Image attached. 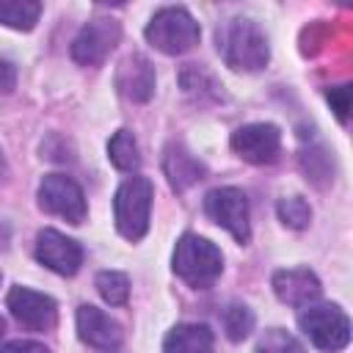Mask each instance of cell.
<instances>
[{
	"label": "cell",
	"instance_id": "6da1fadb",
	"mask_svg": "<svg viewBox=\"0 0 353 353\" xmlns=\"http://www.w3.org/2000/svg\"><path fill=\"white\" fill-rule=\"evenodd\" d=\"M215 41H218V52L226 61V66L237 72H259L270 61L268 36L259 30L254 19L234 17L223 22L215 33Z\"/></svg>",
	"mask_w": 353,
	"mask_h": 353
},
{
	"label": "cell",
	"instance_id": "7a4b0ae2",
	"mask_svg": "<svg viewBox=\"0 0 353 353\" xmlns=\"http://www.w3.org/2000/svg\"><path fill=\"white\" fill-rule=\"evenodd\" d=\"M171 265L185 284H190L193 290H207L215 284V279L223 270V254L215 243L199 234H182L176 240Z\"/></svg>",
	"mask_w": 353,
	"mask_h": 353
},
{
	"label": "cell",
	"instance_id": "3957f363",
	"mask_svg": "<svg viewBox=\"0 0 353 353\" xmlns=\"http://www.w3.org/2000/svg\"><path fill=\"white\" fill-rule=\"evenodd\" d=\"M152 196H154V188L146 176H130L119 185V190L113 196V218H116V229L124 240L135 243L146 234Z\"/></svg>",
	"mask_w": 353,
	"mask_h": 353
},
{
	"label": "cell",
	"instance_id": "277c9868",
	"mask_svg": "<svg viewBox=\"0 0 353 353\" xmlns=\"http://www.w3.org/2000/svg\"><path fill=\"white\" fill-rule=\"evenodd\" d=\"M143 36L154 50H160L165 55H182V52H188L199 44L201 30H199V22L190 17L188 8L168 6V8H160L152 17Z\"/></svg>",
	"mask_w": 353,
	"mask_h": 353
},
{
	"label": "cell",
	"instance_id": "5b68a950",
	"mask_svg": "<svg viewBox=\"0 0 353 353\" xmlns=\"http://www.w3.org/2000/svg\"><path fill=\"white\" fill-rule=\"evenodd\" d=\"M298 325L312 339V345L325 353H339L350 342V320L334 303L303 306V312L298 314Z\"/></svg>",
	"mask_w": 353,
	"mask_h": 353
},
{
	"label": "cell",
	"instance_id": "8992f818",
	"mask_svg": "<svg viewBox=\"0 0 353 353\" xmlns=\"http://www.w3.org/2000/svg\"><path fill=\"white\" fill-rule=\"evenodd\" d=\"M204 212L210 221L223 226L237 243L251 240V223H248V199L237 188H215L204 196Z\"/></svg>",
	"mask_w": 353,
	"mask_h": 353
},
{
	"label": "cell",
	"instance_id": "52a82bcc",
	"mask_svg": "<svg viewBox=\"0 0 353 353\" xmlns=\"http://www.w3.org/2000/svg\"><path fill=\"white\" fill-rule=\"evenodd\" d=\"M121 39V25L110 17H97L80 28L72 41V58L80 66H99Z\"/></svg>",
	"mask_w": 353,
	"mask_h": 353
},
{
	"label": "cell",
	"instance_id": "ba28073f",
	"mask_svg": "<svg viewBox=\"0 0 353 353\" xmlns=\"http://www.w3.org/2000/svg\"><path fill=\"white\" fill-rule=\"evenodd\" d=\"M39 204L41 210L66 218L69 223H83L85 221V196L80 185L66 176V174H47L39 185Z\"/></svg>",
	"mask_w": 353,
	"mask_h": 353
},
{
	"label": "cell",
	"instance_id": "9c48e42d",
	"mask_svg": "<svg viewBox=\"0 0 353 353\" xmlns=\"http://www.w3.org/2000/svg\"><path fill=\"white\" fill-rule=\"evenodd\" d=\"M232 149L254 165H268L279 157L281 152V130L276 124L268 121H256V124H245L240 130H234L232 135Z\"/></svg>",
	"mask_w": 353,
	"mask_h": 353
},
{
	"label": "cell",
	"instance_id": "30bf717a",
	"mask_svg": "<svg viewBox=\"0 0 353 353\" xmlns=\"http://www.w3.org/2000/svg\"><path fill=\"white\" fill-rule=\"evenodd\" d=\"M36 259L61 276H74L83 265V248L58 229H41L36 237Z\"/></svg>",
	"mask_w": 353,
	"mask_h": 353
},
{
	"label": "cell",
	"instance_id": "8fae6325",
	"mask_svg": "<svg viewBox=\"0 0 353 353\" xmlns=\"http://www.w3.org/2000/svg\"><path fill=\"white\" fill-rule=\"evenodd\" d=\"M8 309L22 325L33 331H50L58 323V303L50 295L28 287H14L8 292Z\"/></svg>",
	"mask_w": 353,
	"mask_h": 353
},
{
	"label": "cell",
	"instance_id": "7c38bea8",
	"mask_svg": "<svg viewBox=\"0 0 353 353\" xmlns=\"http://www.w3.org/2000/svg\"><path fill=\"white\" fill-rule=\"evenodd\" d=\"M273 292L281 303L287 306H312L317 303L323 287H320V279L306 270V268H290V270H279L273 276Z\"/></svg>",
	"mask_w": 353,
	"mask_h": 353
},
{
	"label": "cell",
	"instance_id": "4fadbf2b",
	"mask_svg": "<svg viewBox=\"0 0 353 353\" xmlns=\"http://www.w3.org/2000/svg\"><path fill=\"white\" fill-rule=\"evenodd\" d=\"M77 336L97 350H116L121 345V325L102 309L83 303L77 309Z\"/></svg>",
	"mask_w": 353,
	"mask_h": 353
},
{
	"label": "cell",
	"instance_id": "5bb4252c",
	"mask_svg": "<svg viewBox=\"0 0 353 353\" xmlns=\"http://www.w3.org/2000/svg\"><path fill=\"white\" fill-rule=\"evenodd\" d=\"M116 88L132 102H149L154 94V66L149 63V58L138 52L127 55L116 72Z\"/></svg>",
	"mask_w": 353,
	"mask_h": 353
},
{
	"label": "cell",
	"instance_id": "9a60e30c",
	"mask_svg": "<svg viewBox=\"0 0 353 353\" xmlns=\"http://www.w3.org/2000/svg\"><path fill=\"white\" fill-rule=\"evenodd\" d=\"M163 168H165V176H168L174 190H188L190 185H196L207 174V168L182 146H168L165 149Z\"/></svg>",
	"mask_w": 353,
	"mask_h": 353
},
{
	"label": "cell",
	"instance_id": "2e32d148",
	"mask_svg": "<svg viewBox=\"0 0 353 353\" xmlns=\"http://www.w3.org/2000/svg\"><path fill=\"white\" fill-rule=\"evenodd\" d=\"M163 353H212V331L204 323L174 325L163 339Z\"/></svg>",
	"mask_w": 353,
	"mask_h": 353
},
{
	"label": "cell",
	"instance_id": "e0dca14e",
	"mask_svg": "<svg viewBox=\"0 0 353 353\" xmlns=\"http://www.w3.org/2000/svg\"><path fill=\"white\" fill-rule=\"evenodd\" d=\"M108 157L110 163L119 168V171H138L141 168V152H138V143L132 138L130 130H119L110 141H108Z\"/></svg>",
	"mask_w": 353,
	"mask_h": 353
},
{
	"label": "cell",
	"instance_id": "ac0fdd59",
	"mask_svg": "<svg viewBox=\"0 0 353 353\" xmlns=\"http://www.w3.org/2000/svg\"><path fill=\"white\" fill-rule=\"evenodd\" d=\"M41 3L36 0H0V22L14 30H30L39 22Z\"/></svg>",
	"mask_w": 353,
	"mask_h": 353
},
{
	"label": "cell",
	"instance_id": "d6986e66",
	"mask_svg": "<svg viewBox=\"0 0 353 353\" xmlns=\"http://www.w3.org/2000/svg\"><path fill=\"white\" fill-rule=\"evenodd\" d=\"M182 88L188 91V94H196L199 99H204V97H212V99H218L221 97V85L215 83V77L204 69V66H199V63H188L185 69H182Z\"/></svg>",
	"mask_w": 353,
	"mask_h": 353
},
{
	"label": "cell",
	"instance_id": "ffe728a7",
	"mask_svg": "<svg viewBox=\"0 0 353 353\" xmlns=\"http://www.w3.org/2000/svg\"><path fill=\"white\" fill-rule=\"evenodd\" d=\"M97 290L110 306H124L130 298V279L119 270H102L97 273Z\"/></svg>",
	"mask_w": 353,
	"mask_h": 353
},
{
	"label": "cell",
	"instance_id": "44dd1931",
	"mask_svg": "<svg viewBox=\"0 0 353 353\" xmlns=\"http://www.w3.org/2000/svg\"><path fill=\"white\" fill-rule=\"evenodd\" d=\"M223 331L232 342H243L254 331V312L243 303H232L223 312Z\"/></svg>",
	"mask_w": 353,
	"mask_h": 353
},
{
	"label": "cell",
	"instance_id": "7402d4cb",
	"mask_svg": "<svg viewBox=\"0 0 353 353\" xmlns=\"http://www.w3.org/2000/svg\"><path fill=\"white\" fill-rule=\"evenodd\" d=\"M256 353H306L303 345L284 328H268L256 339Z\"/></svg>",
	"mask_w": 353,
	"mask_h": 353
},
{
	"label": "cell",
	"instance_id": "603a6c76",
	"mask_svg": "<svg viewBox=\"0 0 353 353\" xmlns=\"http://www.w3.org/2000/svg\"><path fill=\"white\" fill-rule=\"evenodd\" d=\"M279 218L290 229H303L312 221V207L301 196H284L279 199Z\"/></svg>",
	"mask_w": 353,
	"mask_h": 353
},
{
	"label": "cell",
	"instance_id": "cb8c5ba5",
	"mask_svg": "<svg viewBox=\"0 0 353 353\" xmlns=\"http://www.w3.org/2000/svg\"><path fill=\"white\" fill-rule=\"evenodd\" d=\"M301 165H303V174L306 179L317 182L320 179H331V154L325 149H309L301 154Z\"/></svg>",
	"mask_w": 353,
	"mask_h": 353
},
{
	"label": "cell",
	"instance_id": "d4e9b609",
	"mask_svg": "<svg viewBox=\"0 0 353 353\" xmlns=\"http://www.w3.org/2000/svg\"><path fill=\"white\" fill-rule=\"evenodd\" d=\"M325 97H328L331 110L336 113V119L345 124V121H347V110H350V85L331 88V91H325Z\"/></svg>",
	"mask_w": 353,
	"mask_h": 353
},
{
	"label": "cell",
	"instance_id": "484cf974",
	"mask_svg": "<svg viewBox=\"0 0 353 353\" xmlns=\"http://www.w3.org/2000/svg\"><path fill=\"white\" fill-rule=\"evenodd\" d=\"M0 353H50L41 342H30V339H14V342H3Z\"/></svg>",
	"mask_w": 353,
	"mask_h": 353
},
{
	"label": "cell",
	"instance_id": "4316f807",
	"mask_svg": "<svg viewBox=\"0 0 353 353\" xmlns=\"http://www.w3.org/2000/svg\"><path fill=\"white\" fill-rule=\"evenodd\" d=\"M17 85V66L6 58H0V94H11Z\"/></svg>",
	"mask_w": 353,
	"mask_h": 353
},
{
	"label": "cell",
	"instance_id": "83f0119b",
	"mask_svg": "<svg viewBox=\"0 0 353 353\" xmlns=\"http://www.w3.org/2000/svg\"><path fill=\"white\" fill-rule=\"evenodd\" d=\"M8 174V165H6V154H3V149H0V179Z\"/></svg>",
	"mask_w": 353,
	"mask_h": 353
},
{
	"label": "cell",
	"instance_id": "f1b7e54d",
	"mask_svg": "<svg viewBox=\"0 0 353 353\" xmlns=\"http://www.w3.org/2000/svg\"><path fill=\"white\" fill-rule=\"evenodd\" d=\"M3 328H6V320H3V314H0V334H3Z\"/></svg>",
	"mask_w": 353,
	"mask_h": 353
}]
</instances>
